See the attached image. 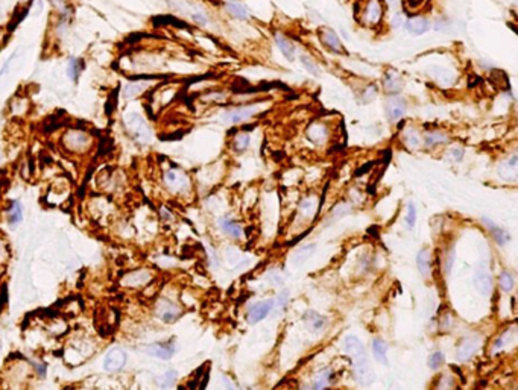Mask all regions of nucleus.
Wrapping results in <instances>:
<instances>
[{
    "label": "nucleus",
    "mask_w": 518,
    "mask_h": 390,
    "mask_svg": "<svg viewBox=\"0 0 518 390\" xmlns=\"http://www.w3.org/2000/svg\"><path fill=\"white\" fill-rule=\"evenodd\" d=\"M376 166V161H369V163H366V164H363L362 167H359L357 170H356V173H354V176L356 178H359V176H363V175H366L368 172H369V170H371L373 167Z\"/></svg>",
    "instance_id": "nucleus-39"
},
{
    "label": "nucleus",
    "mask_w": 518,
    "mask_h": 390,
    "mask_svg": "<svg viewBox=\"0 0 518 390\" xmlns=\"http://www.w3.org/2000/svg\"><path fill=\"white\" fill-rule=\"evenodd\" d=\"M383 87L388 93H393L397 94L401 88H403V79L400 76L398 71L389 70L388 73H385L383 76Z\"/></svg>",
    "instance_id": "nucleus-12"
},
{
    "label": "nucleus",
    "mask_w": 518,
    "mask_h": 390,
    "mask_svg": "<svg viewBox=\"0 0 518 390\" xmlns=\"http://www.w3.org/2000/svg\"><path fill=\"white\" fill-rule=\"evenodd\" d=\"M315 249H316V245H313V243H312V245H307V246L300 248V249L297 251V254H295L293 260H292L293 264L298 266V264H303L304 261H307V260L310 258V255L315 252Z\"/></svg>",
    "instance_id": "nucleus-24"
},
{
    "label": "nucleus",
    "mask_w": 518,
    "mask_h": 390,
    "mask_svg": "<svg viewBox=\"0 0 518 390\" xmlns=\"http://www.w3.org/2000/svg\"><path fill=\"white\" fill-rule=\"evenodd\" d=\"M474 285L477 288V291L480 295H491L492 291V278L491 274L485 269V267H480V269L476 272L474 275Z\"/></svg>",
    "instance_id": "nucleus-10"
},
{
    "label": "nucleus",
    "mask_w": 518,
    "mask_h": 390,
    "mask_svg": "<svg viewBox=\"0 0 518 390\" xmlns=\"http://www.w3.org/2000/svg\"><path fill=\"white\" fill-rule=\"evenodd\" d=\"M350 211H351V208H350V205H348V204H340V205H339V207H336V210L333 211V217H334V219L343 217V216H347Z\"/></svg>",
    "instance_id": "nucleus-38"
},
{
    "label": "nucleus",
    "mask_w": 518,
    "mask_h": 390,
    "mask_svg": "<svg viewBox=\"0 0 518 390\" xmlns=\"http://www.w3.org/2000/svg\"><path fill=\"white\" fill-rule=\"evenodd\" d=\"M319 37L321 41L324 43V46H327L330 51L336 52V54H345V49L339 40V37L336 35V32L330 28H323L319 31Z\"/></svg>",
    "instance_id": "nucleus-9"
},
{
    "label": "nucleus",
    "mask_w": 518,
    "mask_h": 390,
    "mask_svg": "<svg viewBox=\"0 0 518 390\" xmlns=\"http://www.w3.org/2000/svg\"><path fill=\"white\" fill-rule=\"evenodd\" d=\"M406 223L409 225V228H413L416 223V208L413 204L407 205V214H406Z\"/></svg>",
    "instance_id": "nucleus-36"
},
{
    "label": "nucleus",
    "mask_w": 518,
    "mask_h": 390,
    "mask_svg": "<svg viewBox=\"0 0 518 390\" xmlns=\"http://www.w3.org/2000/svg\"><path fill=\"white\" fill-rule=\"evenodd\" d=\"M157 314H158V318H160L161 321H164V322H167V324H172V322H175V321L180 318L181 310H180L174 302H170V301H161V302H158Z\"/></svg>",
    "instance_id": "nucleus-8"
},
{
    "label": "nucleus",
    "mask_w": 518,
    "mask_h": 390,
    "mask_svg": "<svg viewBox=\"0 0 518 390\" xmlns=\"http://www.w3.org/2000/svg\"><path fill=\"white\" fill-rule=\"evenodd\" d=\"M444 361H446V357H444V354H442L441 351H436V352H433V354L429 357L427 364H429L430 369L436 371V369H439V368L442 366Z\"/></svg>",
    "instance_id": "nucleus-30"
},
{
    "label": "nucleus",
    "mask_w": 518,
    "mask_h": 390,
    "mask_svg": "<svg viewBox=\"0 0 518 390\" xmlns=\"http://www.w3.org/2000/svg\"><path fill=\"white\" fill-rule=\"evenodd\" d=\"M416 266H418V271L419 274H421L424 278H427L430 275V252L427 249H421L418 252L416 255Z\"/></svg>",
    "instance_id": "nucleus-19"
},
{
    "label": "nucleus",
    "mask_w": 518,
    "mask_h": 390,
    "mask_svg": "<svg viewBox=\"0 0 518 390\" xmlns=\"http://www.w3.org/2000/svg\"><path fill=\"white\" fill-rule=\"evenodd\" d=\"M449 141V137L446 134H441V132H429L426 134V144L429 146V148H432V146H436L439 143H447Z\"/></svg>",
    "instance_id": "nucleus-28"
},
{
    "label": "nucleus",
    "mask_w": 518,
    "mask_h": 390,
    "mask_svg": "<svg viewBox=\"0 0 518 390\" xmlns=\"http://www.w3.org/2000/svg\"><path fill=\"white\" fill-rule=\"evenodd\" d=\"M404 28L410 35H423L430 29V23L424 17H412L404 23Z\"/></svg>",
    "instance_id": "nucleus-11"
},
{
    "label": "nucleus",
    "mask_w": 518,
    "mask_h": 390,
    "mask_svg": "<svg viewBox=\"0 0 518 390\" xmlns=\"http://www.w3.org/2000/svg\"><path fill=\"white\" fill-rule=\"evenodd\" d=\"M330 377H331V369H324L321 371L316 377V381H315V389H324L328 386V381H330Z\"/></svg>",
    "instance_id": "nucleus-31"
},
{
    "label": "nucleus",
    "mask_w": 518,
    "mask_h": 390,
    "mask_svg": "<svg viewBox=\"0 0 518 390\" xmlns=\"http://www.w3.org/2000/svg\"><path fill=\"white\" fill-rule=\"evenodd\" d=\"M363 18L368 24H377L382 18V5L379 0H369L366 3Z\"/></svg>",
    "instance_id": "nucleus-13"
},
{
    "label": "nucleus",
    "mask_w": 518,
    "mask_h": 390,
    "mask_svg": "<svg viewBox=\"0 0 518 390\" xmlns=\"http://www.w3.org/2000/svg\"><path fill=\"white\" fill-rule=\"evenodd\" d=\"M419 141H421V140H419V135H418L413 129H409V131L406 132V143L410 146V148H418Z\"/></svg>",
    "instance_id": "nucleus-37"
},
{
    "label": "nucleus",
    "mask_w": 518,
    "mask_h": 390,
    "mask_svg": "<svg viewBox=\"0 0 518 390\" xmlns=\"http://www.w3.org/2000/svg\"><path fill=\"white\" fill-rule=\"evenodd\" d=\"M272 310H274V299H267V301H263V302L253 305L250 313H248V324H251V325L259 324Z\"/></svg>",
    "instance_id": "nucleus-6"
},
{
    "label": "nucleus",
    "mask_w": 518,
    "mask_h": 390,
    "mask_svg": "<svg viewBox=\"0 0 518 390\" xmlns=\"http://www.w3.org/2000/svg\"><path fill=\"white\" fill-rule=\"evenodd\" d=\"M193 20H194L196 23H198V24H201V26H205V24H207V17H205L204 14H201V12H196V14L193 15Z\"/></svg>",
    "instance_id": "nucleus-43"
},
{
    "label": "nucleus",
    "mask_w": 518,
    "mask_h": 390,
    "mask_svg": "<svg viewBox=\"0 0 518 390\" xmlns=\"http://www.w3.org/2000/svg\"><path fill=\"white\" fill-rule=\"evenodd\" d=\"M177 377H178L177 371H167V372H166V374L161 377V380H160V386H161L163 389L172 387V386L175 384V381H177Z\"/></svg>",
    "instance_id": "nucleus-33"
},
{
    "label": "nucleus",
    "mask_w": 518,
    "mask_h": 390,
    "mask_svg": "<svg viewBox=\"0 0 518 390\" xmlns=\"http://www.w3.org/2000/svg\"><path fill=\"white\" fill-rule=\"evenodd\" d=\"M353 369H354V377H356V381L360 384V386H371L376 380V374H374V369L371 366V361H369V358L365 355H360V357H356L354 358V364H353Z\"/></svg>",
    "instance_id": "nucleus-1"
},
{
    "label": "nucleus",
    "mask_w": 518,
    "mask_h": 390,
    "mask_svg": "<svg viewBox=\"0 0 518 390\" xmlns=\"http://www.w3.org/2000/svg\"><path fill=\"white\" fill-rule=\"evenodd\" d=\"M144 87H146V84H141V82L128 84V85L125 87V90H123V96L128 97V99H130V97H135V96H138V94L144 90Z\"/></svg>",
    "instance_id": "nucleus-29"
},
{
    "label": "nucleus",
    "mask_w": 518,
    "mask_h": 390,
    "mask_svg": "<svg viewBox=\"0 0 518 390\" xmlns=\"http://www.w3.org/2000/svg\"><path fill=\"white\" fill-rule=\"evenodd\" d=\"M373 354H374V358L385 364V366H388L389 361H388V345L383 342V340L380 338H376L373 342Z\"/></svg>",
    "instance_id": "nucleus-21"
},
{
    "label": "nucleus",
    "mask_w": 518,
    "mask_h": 390,
    "mask_svg": "<svg viewBox=\"0 0 518 390\" xmlns=\"http://www.w3.org/2000/svg\"><path fill=\"white\" fill-rule=\"evenodd\" d=\"M482 222L489 228V232H491V235L492 237H494V240L497 241V245H500V246H503V245H506V243L511 240V235L508 234V231H505V229H502V228H499L494 222H491L489 221V219H486V217H483L482 219Z\"/></svg>",
    "instance_id": "nucleus-16"
},
{
    "label": "nucleus",
    "mask_w": 518,
    "mask_h": 390,
    "mask_svg": "<svg viewBox=\"0 0 518 390\" xmlns=\"http://www.w3.org/2000/svg\"><path fill=\"white\" fill-rule=\"evenodd\" d=\"M508 335H509V331H505L499 338H497V342L494 343V348L496 349H499V348H502L503 345H505V342H506V338H508Z\"/></svg>",
    "instance_id": "nucleus-42"
},
{
    "label": "nucleus",
    "mask_w": 518,
    "mask_h": 390,
    "mask_svg": "<svg viewBox=\"0 0 518 390\" xmlns=\"http://www.w3.org/2000/svg\"><path fill=\"white\" fill-rule=\"evenodd\" d=\"M377 229H379L377 226H371V228H369V229H368V232H369V234H374L376 237H379V234H377Z\"/></svg>",
    "instance_id": "nucleus-46"
},
{
    "label": "nucleus",
    "mask_w": 518,
    "mask_h": 390,
    "mask_svg": "<svg viewBox=\"0 0 518 390\" xmlns=\"http://www.w3.org/2000/svg\"><path fill=\"white\" fill-rule=\"evenodd\" d=\"M84 68V64H82V59L79 58H71L68 61V65H67V75L71 81H76L81 75V70Z\"/></svg>",
    "instance_id": "nucleus-25"
},
{
    "label": "nucleus",
    "mask_w": 518,
    "mask_h": 390,
    "mask_svg": "<svg viewBox=\"0 0 518 390\" xmlns=\"http://www.w3.org/2000/svg\"><path fill=\"white\" fill-rule=\"evenodd\" d=\"M385 111H386V115H388L389 121L395 123V121H398L406 114V102L401 99L400 96L393 94V96H390V97H388V99H386Z\"/></svg>",
    "instance_id": "nucleus-2"
},
{
    "label": "nucleus",
    "mask_w": 518,
    "mask_h": 390,
    "mask_svg": "<svg viewBox=\"0 0 518 390\" xmlns=\"http://www.w3.org/2000/svg\"><path fill=\"white\" fill-rule=\"evenodd\" d=\"M127 125L131 129V132L134 134V137L140 141H147L151 138L149 135V129H147L144 120L138 115V114H131L127 118Z\"/></svg>",
    "instance_id": "nucleus-5"
},
{
    "label": "nucleus",
    "mask_w": 518,
    "mask_h": 390,
    "mask_svg": "<svg viewBox=\"0 0 518 390\" xmlns=\"http://www.w3.org/2000/svg\"><path fill=\"white\" fill-rule=\"evenodd\" d=\"M127 361V354L120 348H113L104 358V369L107 372H117L123 368Z\"/></svg>",
    "instance_id": "nucleus-4"
},
{
    "label": "nucleus",
    "mask_w": 518,
    "mask_h": 390,
    "mask_svg": "<svg viewBox=\"0 0 518 390\" xmlns=\"http://www.w3.org/2000/svg\"><path fill=\"white\" fill-rule=\"evenodd\" d=\"M225 9L234 18H239V20H246L250 17V12H248V9H246V6H243L242 3H237V2H227Z\"/></svg>",
    "instance_id": "nucleus-23"
},
{
    "label": "nucleus",
    "mask_w": 518,
    "mask_h": 390,
    "mask_svg": "<svg viewBox=\"0 0 518 390\" xmlns=\"http://www.w3.org/2000/svg\"><path fill=\"white\" fill-rule=\"evenodd\" d=\"M275 43L277 46L280 47L281 54L289 59V61H293L295 59V46L281 34H275Z\"/></svg>",
    "instance_id": "nucleus-20"
},
{
    "label": "nucleus",
    "mask_w": 518,
    "mask_h": 390,
    "mask_svg": "<svg viewBox=\"0 0 518 390\" xmlns=\"http://www.w3.org/2000/svg\"><path fill=\"white\" fill-rule=\"evenodd\" d=\"M303 321H304L307 330L310 333H313V334H319L321 331H324L325 327H327V318H325V316L319 314V313H316L313 310H309L304 314Z\"/></svg>",
    "instance_id": "nucleus-7"
},
{
    "label": "nucleus",
    "mask_w": 518,
    "mask_h": 390,
    "mask_svg": "<svg viewBox=\"0 0 518 390\" xmlns=\"http://www.w3.org/2000/svg\"><path fill=\"white\" fill-rule=\"evenodd\" d=\"M376 94H377V88H376L374 85H369V87L365 90V94H363V97H365V102L373 101L374 97H376Z\"/></svg>",
    "instance_id": "nucleus-40"
},
{
    "label": "nucleus",
    "mask_w": 518,
    "mask_h": 390,
    "mask_svg": "<svg viewBox=\"0 0 518 390\" xmlns=\"http://www.w3.org/2000/svg\"><path fill=\"white\" fill-rule=\"evenodd\" d=\"M250 146V135L248 134H239L234 140V149L239 152H243Z\"/></svg>",
    "instance_id": "nucleus-35"
},
{
    "label": "nucleus",
    "mask_w": 518,
    "mask_h": 390,
    "mask_svg": "<svg viewBox=\"0 0 518 390\" xmlns=\"http://www.w3.org/2000/svg\"><path fill=\"white\" fill-rule=\"evenodd\" d=\"M35 369H37V372H38L40 377H44V375H46V364H43V363H35Z\"/></svg>",
    "instance_id": "nucleus-45"
},
{
    "label": "nucleus",
    "mask_w": 518,
    "mask_h": 390,
    "mask_svg": "<svg viewBox=\"0 0 518 390\" xmlns=\"http://www.w3.org/2000/svg\"><path fill=\"white\" fill-rule=\"evenodd\" d=\"M254 128H256V125H243V126H242L243 131H253Z\"/></svg>",
    "instance_id": "nucleus-47"
},
{
    "label": "nucleus",
    "mask_w": 518,
    "mask_h": 390,
    "mask_svg": "<svg viewBox=\"0 0 518 390\" xmlns=\"http://www.w3.org/2000/svg\"><path fill=\"white\" fill-rule=\"evenodd\" d=\"M257 112V105L253 107H243V108H237L228 114L224 115V120H230L233 123H239V121H243L246 118H250L251 115H254Z\"/></svg>",
    "instance_id": "nucleus-15"
},
{
    "label": "nucleus",
    "mask_w": 518,
    "mask_h": 390,
    "mask_svg": "<svg viewBox=\"0 0 518 390\" xmlns=\"http://www.w3.org/2000/svg\"><path fill=\"white\" fill-rule=\"evenodd\" d=\"M343 348L345 351H347L353 358L356 357H360V355H365V346L363 343L359 340V337L356 335H347L343 340Z\"/></svg>",
    "instance_id": "nucleus-14"
},
{
    "label": "nucleus",
    "mask_w": 518,
    "mask_h": 390,
    "mask_svg": "<svg viewBox=\"0 0 518 390\" xmlns=\"http://www.w3.org/2000/svg\"><path fill=\"white\" fill-rule=\"evenodd\" d=\"M147 352H149L151 355L157 357V358H161V360H169L172 355H174L175 352V346L174 343H157V345H152L147 348Z\"/></svg>",
    "instance_id": "nucleus-17"
},
{
    "label": "nucleus",
    "mask_w": 518,
    "mask_h": 390,
    "mask_svg": "<svg viewBox=\"0 0 518 390\" xmlns=\"http://www.w3.org/2000/svg\"><path fill=\"white\" fill-rule=\"evenodd\" d=\"M450 157L453 158V161H462V158H463V149H460V148H454V149H452L450 151Z\"/></svg>",
    "instance_id": "nucleus-41"
},
{
    "label": "nucleus",
    "mask_w": 518,
    "mask_h": 390,
    "mask_svg": "<svg viewBox=\"0 0 518 390\" xmlns=\"http://www.w3.org/2000/svg\"><path fill=\"white\" fill-rule=\"evenodd\" d=\"M312 207H313V204H312V201H310V199H307V201H303V202H301V210H303L306 214H309V213L312 211Z\"/></svg>",
    "instance_id": "nucleus-44"
},
{
    "label": "nucleus",
    "mask_w": 518,
    "mask_h": 390,
    "mask_svg": "<svg viewBox=\"0 0 518 390\" xmlns=\"http://www.w3.org/2000/svg\"><path fill=\"white\" fill-rule=\"evenodd\" d=\"M219 225H220L222 231H224L225 234H228V235H231L233 238H239L243 234V229H242L240 223L233 221V219H230V217H222L219 221Z\"/></svg>",
    "instance_id": "nucleus-18"
},
{
    "label": "nucleus",
    "mask_w": 518,
    "mask_h": 390,
    "mask_svg": "<svg viewBox=\"0 0 518 390\" xmlns=\"http://www.w3.org/2000/svg\"><path fill=\"white\" fill-rule=\"evenodd\" d=\"M0 349H2V343H0Z\"/></svg>",
    "instance_id": "nucleus-48"
},
{
    "label": "nucleus",
    "mask_w": 518,
    "mask_h": 390,
    "mask_svg": "<svg viewBox=\"0 0 518 390\" xmlns=\"http://www.w3.org/2000/svg\"><path fill=\"white\" fill-rule=\"evenodd\" d=\"M8 221L11 226H17L23 221V208L18 202H12L9 211H8Z\"/></svg>",
    "instance_id": "nucleus-26"
},
{
    "label": "nucleus",
    "mask_w": 518,
    "mask_h": 390,
    "mask_svg": "<svg viewBox=\"0 0 518 390\" xmlns=\"http://www.w3.org/2000/svg\"><path fill=\"white\" fill-rule=\"evenodd\" d=\"M300 61H301V64H303V67L310 73V75H313V76H319L321 75V70H319V67L315 64V61L310 58V56H307V55H301L300 56Z\"/></svg>",
    "instance_id": "nucleus-27"
},
{
    "label": "nucleus",
    "mask_w": 518,
    "mask_h": 390,
    "mask_svg": "<svg viewBox=\"0 0 518 390\" xmlns=\"http://www.w3.org/2000/svg\"><path fill=\"white\" fill-rule=\"evenodd\" d=\"M289 298H290L289 290H283L281 293L277 296V299H274V307L277 308V311H278V313H281V311H283V310L287 307Z\"/></svg>",
    "instance_id": "nucleus-32"
},
{
    "label": "nucleus",
    "mask_w": 518,
    "mask_h": 390,
    "mask_svg": "<svg viewBox=\"0 0 518 390\" xmlns=\"http://www.w3.org/2000/svg\"><path fill=\"white\" fill-rule=\"evenodd\" d=\"M480 346H482V337L480 335H471V337L463 338L462 343L457 348V354H456L457 360L459 361L470 360L479 351Z\"/></svg>",
    "instance_id": "nucleus-3"
},
{
    "label": "nucleus",
    "mask_w": 518,
    "mask_h": 390,
    "mask_svg": "<svg viewBox=\"0 0 518 390\" xmlns=\"http://www.w3.org/2000/svg\"><path fill=\"white\" fill-rule=\"evenodd\" d=\"M65 141H67V146H70V148L76 149V151H81V149H85L87 144H88V138L85 134L82 132H75V135L70 134L65 137Z\"/></svg>",
    "instance_id": "nucleus-22"
},
{
    "label": "nucleus",
    "mask_w": 518,
    "mask_h": 390,
    "mask_svg": "<svg viewBox=\"0 0 518 390\" xmlns=\"http://www.w3.org/2000/svg\"><path fill=\"white\" fill-rule=\"evenodd\" d=\"M499 282H500V287L503 291H511L514 288V278L509 272H502L500 278H499Z\"/></svg>",
    "instance_id": "nucleus-34"
}]
</instances>
